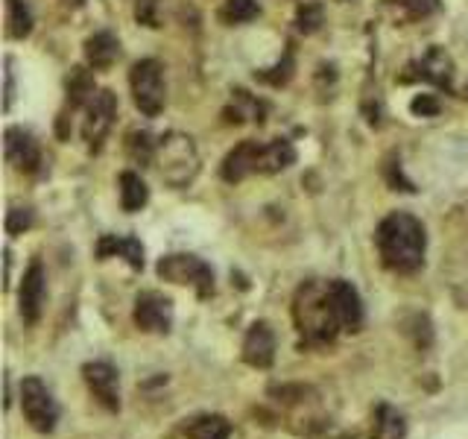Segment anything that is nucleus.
Wrapping results in <instances>:
<instances>
[{
    "instance_id": "f257e3e1",
    "label": "nucleus",
    "mask_w": 468,
    "mask_h": 439,
    "mask_svg": "<svg viewBox=\"0 0 468 439\" xmlns=\"http://www.w3.org/2000/svg\"><path fill=\"white\" fill-rule=\"evenodd\" d=\"M375 240H378V252L386 270L401 273V276L422 270L425 249H428V234H425L422 220H415L407 211H396L381 220Z\"/></svg>"
},
{
    "instance_id": "f03ea898",
    "label": "nucleus",
    "mask_w": 468,
    "mask_h": 439,
    "mask_svg": "<svg viewBox=\"0 0 468 439\" xmlns=\"http://www.w3.org/2000/svg\"><path fill=\"white\" fill-rule=\"evenodd\" d=\"M293 320H295V325H299L302 337L313 346L331 343V340L337 337V331L342 328L328 284H316V281L302 284L299 293H295Z\"/></svg>"
},
{
    "instance_id": "7ed1b4c3",
    "label": "nucleus",
    "mask_w": 468,
    "mask_h": 439,
    "mask_svg": "<svg viewBox=\"0 0 468 439\" xmlns=\"http://www.w3.org/2000/svg\"><path fill=\"white\" fill-rule=\"evenodd\" d=\"M153 164L158 167V173L167 185H173V188L190 185L196 179V173H200V153H196L193 138L182 135V132L161 135Z\"/></svg>"
},
{
    "instance_id": "20e7f679",
    "label": "nucleus",
    "mask_w": 468,
    "mask_h": 439,
    "mask_svg": "<svg viewBox=\"0 0 468 439\" xmlns=\"http://www.w3.org/2000/svg\"><path fill=\"white\" fill-rule=\"evenodd\" d=\"M129 85H132V100L141 114L156 117L164 109L167 88H164V70L156 59H141L129 70Z\"/></svg>"
},
{
    "instance_id": "39448f33",
    "label": "nucleus",
    "mask_w": 468,
    "mask_h": 439,
    "mask_svg": "<svg viewBox=\"0 0 468 439\" xmlns=\"http://www.w3.org/2000/svg\"><path fill=\"white\" fill-rule=\"evenodd\" d=\"M158 276L173 284H190L205 299L214 293V270L196 255H164L158 261Z\"/></svg>"
},
{
    "instance_id": "423d86ee",
    "label": "nucleus",
    "mask_w": 468,
    "mask_h": 439,
    "mask_svg": "<svg viewBox=\"0 0 468 439\" xmlns=\"http://www.w3.org/2000/svg\"><path fill=\"white\" fill-rule=\"evenodd\" d=\"M21 407H23L27 422L38 433H50L59 422V404L50 389H47V384L36 375L23 378V384H21Z\"/></svg>"
},
{
    "instance_id": "0eeeda50",
    "label": "nucleus",
    "mask_w": 468,
    "mask_h": 439,
    "mask_svg": "<svg viewBox=\"0 0 468 439\" xmlns=\"http://www.w3.org/2000/svg\"><path fill=\"white\" fill-rule=\"evenodd\" d=\"M114 114H117V97L114 91L103 88L97 91L91 100H88V109H85V120H82V138L91 150H100L111 124H114Z\"/></svg>"
},
{
    "instance_id": "6e6552de",
    "label": "nucleus",
    "mask_w": 468,
    "mask_h": 439,
    "mask_svg": "<svg viewBox=\"0 0 468 439\" xmlns=\"http://www.w3.org/2000/svg\"><path fill=\"white\" fill-rule=\"evenodd\" d=\"M135 325L141 331L167 334L173 325V302L156 290H146L135 299Z\"/></svg>"
},
{
    "instance_id": "1a4fd4ad",
    "label": "nucleus",
    "mask_w": 468,
    "mask_h": 439,
    "mask_svg": "<svg viewBox=\"0 0 468 439\" xmlns=\"http://www.w3.org/2000/svg\"><path fill=\"white\" fill-rule=\"evenodd\" d=\"M82 375H85V384L94 393V399L100 401L106 410H120V378H117V369L106 360H94V363H85L82 366Z\"/></svg>"
},
{
    "instance_id": "9d476101",
    "label": "nucleus",
    "mask_w": 468,
    "mask_h": 439,
    "mask_svg": "<svg viewBox=\"0 0 468 439\" xmlns=\"http://www.w3.org/2000/svg\"><path fill=\"white\" fill-rule=\"evenodd\" d=\"M4 150H6V161L21 173H36L41 167V150L27 129L9 126L4 135Z\"/></svg>"
},
{
    "instance_id": "9b49d317",
    "label": "nucleus",
    "mask_w": 468,
    "mask_h": 439,
    "mask_svg": "<svg viewBox=\"0 0 468 439\" xmlns=\"http://www.w3.org/2000/svg\"><path fill=\"white\" fill-rule=\"evenodd\" d=\"M44 299H47V273H44L41 261H33L30 270L23 273V281H21V316H23V323H30V325L38 323Z\"/></svg>"
},
{
    "instance_id": "f8f14e48",
    "label": "nucleus",
    "mask_w": 468,
    "mask_h": 439,
    "mask_svg": "<svg viewBox=\"0 0 468 439\" xmlns=\"http://www.w3.org/2000/svg\"><path fill=\"white\" fill-rule=\"evenodd\" d=\"M410 70H415V73H407L404 80L415 77V80H428V82L445 88V91H454V62L442 47H430L422 62L410 65Z\"/></svg>"
},
{
    "instance_id": "ddd939ff",
    "label": "nucleus",
    "mask_w": 468,
    "mask_h": 439,
    "mask_svg": "<svg viewBox=\"0 0 468 439\" xmlns=\"http://www.w3.org/2000/svg\"><path fill=\"white\" fill-rule=\"evenodd\" d=\"M328 290H331V299H334L342 328L357 331L363 323V302H360V293L354 290V284L346 278H334V281H328Z\"/></svg>"
},
{
    "instance_id": "4468645a",
    "label": "nucleus",
    "mask_w": 468,
    "mask_h": 439,
    "mask_svg": "<svg viewBox=\"0 0 468 439\" xmlns=\"http://www.w3.org/2000/svg\"><path fill=\"white\" fill-rule=\"evenodd\" d=\"M258 164H261V143L258 141H243L223 158L219 173H223L226 182H243L246 176L258 173Z\"/></svg>"
},
{
    "instance_id": "2eb2a0df",
    "label": "nucleus",
    "mask_w": 468,
    "mask_h": 439,
    "mask_svg": "<svg viewBox=\"0 0 468 439\" xmlns=\"http://www.w3.org/2000/svg\"><path fill=\"white\" fill-rule=\"evenodd\" d=\"M243 360L255 366V369H266L276 360V337L266 323H255L243 340Z\"/></svg>"
},
{
    "instance_id": "dca6fc26",
    "label": "nucleus",
    "mask_w": 468,
    "mask_h": 439,
    "mask_svg": "<svg viewBox=\"0 0 468 439\" xmlns=\"http://www.w3.org/2000/svg\"><path fill=\"white\" fill-rule=\"evenodd\" d=\"M97 255L100 258H111V255H120L126 258L132 270H143V246L138 237H114V234H106L100 237V243H97Z\"/></svg>"
},
{
    "instance_id": "f3484780",
    "label": "nucleus",
    "mask_w": 468,
    "mask_h": 439,
    "mask_svg": "<svg viewBox=\"0 0 468 439\" xmlns=\"http://www.w3.org/2000/svg\"><path fill=\"white\" fill-rule=\"evenodd\" d=\"M117 53H120V44H117V38L111 36V33H94L88 41H85V59H88V65L94 67V70H106V67H111L114 65V59H117Z\"/></svg>"
},
{
    "instance_id": "a211bd4d",
    "label": "nucleus",
    "mask_w": 468,
    "mask_h": 439,
    "mask_svg": "<svg viewBox=\"0 0 468 439\" xmlns=\"http://www.w3.org/2000/svg\"><path fill=\"white\" fill-rule=\"evenodd\" d=\"M295 161V150L293 143L284 138H276L269 143H261V164H258V173H281L290 164Z\"/></svg>"
},
{
    "instance_id": "6ab92c4d",
    "label": "nucleus",
    "mask_w": 468,
    "mask_h": 439,
    "mask_svg": "<svg viewBox=\"0 0 468 439\" xmlns=\"http://www.w3.org/2000/svg\"><path fill=\"white\" fill-rule=\"evenodd\" d=\"M150 200V188L143 185V179L135 173V170H123L120 173V205L123 211H141Z\"/></svg>"
},
{
    "instance_id": "aec40b11",
    "label": "nucleus",
    "mask_w": 468,
    "mask_h": 439,
    "mask_svg": "<svg viewBox=\"0 0 468 439\" xmlns=\"http://www.w3.org/2000/svg\"><path fill=\"white\" fill-rule=\"evenodd\" d=\"M263 112H266V106L261 103V100H255V97H249L246 91H234V103L223 112L226 114V124H243V117H252V120H263Z\"/></svg>"
},
{
    "instance_id": "412c9836",
    "label": "nucleus",
    "mask_w": 468,
    "mask_h": 439,
    "mask_svg": "<svg viewBox=\"0 0 468 439\" xmlns=\"http://www.w3.org/2000/svg\"><path fill=\"white\" fill-rule=\"evenodd\" d=\"M6 33L12 38H27L33 33V12L27 0H6Z\"/></svg>"
},
{
    "instance_id": "4be33fe9",
    "label": "nucleus",
    "mask_w": 468,
    "mask_h": 439,
    "mask_svg": "<svg viewBox=\"0 0 468 439\" xmlns=\"http://www.w3.org/2000/svg\"><path fill=\"white\" fill-rule=\"evenodd\" d=\"M372 433H375V439H404L407 425H404V419H401L398 410H392L389 404H381Z\"/></svg>"
},
{
    "instance_id": "5701e85b",
    "label": "nucleus",
    "mask_w": 468,
    "mask_h": 439,
    "mask_svg": "<svg viewBox=\"0 0 468 439\" xmlns=\"http://www.w3.org/2000/svg\"><path fill=\"white\" fill-rule=\"evenodd\" d=\"M97 91H94V77L91 70L85 67H73L70 77H67V103L70 106H82L85 100H91Z\"/></svg>"
},
{
    "instance_id": "b1692460",
    "label": "nucleus",
    "mask_w": 468,
    "mask_h": 439,
    "mask_svg": "<svg viewBox=\"0 0 468 439\" xmlns=\"http://www.w3.org/2000/svg\"><path fill=\"white\" fill-rule=\"evenodd\" d=\"M261 15L258 0H226L223 9H219V21L234 27V23H249Z\"/></svg>"
},
{
    "instance_id": "393cba45",
    "label": "nucleus",
    "mask_w": 468,
    "mask_h": 439,
    "mask_svg": "<svg viewBox=\"0 0 468 439\" xmlns=\"http://www.w3.org/2000/svg\"><path fill=\"white\" fill-rule=\"evenodd\" d=\"M185 430L190 439H229V433H232V428L223 416H202L193 425H187Z\"/></svg>"
},
{
    "instance_id": "a878e982",
    "label": "nucleus",
    "mask_w": 468,
    "mask_h": 439,
    "mask_svg": "<svg viewBox=\"0 0 468 439\" xmlns=\"http://www.w3.org/2000/svg\"><path fill=\"white\" fill-rule=\"evenodd\" d=\"M325 23V9L322 4H316V0H305V4L299 6V12H295V27H299V33L310 36L316 33L319 27Z\"/></svg>"
},
{
    "instance_id": "bb28decb",
    "label": "nucleus",
    "mask_w": 468,
    "mask_h": 439,
    "mask_svg": "<svg viewBox=\"0 0 468 439\" xmlns=\"http://www.w3.org/2000/svg\"><path fill=\"white\" fill-rule=\"evenodd\" d=\"M126 146H129V156H132L138 164H153V161H156V146H158V141H156L150 132H132L129 141H126Z\"/></svg>"
},
{
    "instance_id": "cd10ccee",
    "label": "nucleus",
    "mask_w": 468,
    "mask_h": 439,
    "mask_svg": "<svg viewBox=\"0 0 468 439\" xmlns=\"http://www.w3.org/2000/svg\"><path fill=\"white\" fill-rule=\"evenodd\" d=\"M255 77H258L261 82H269V85H284V82L293 77V53L287 50L284 62H278L276 67H269V70H261V73H255Z\"/></svg>"
},
{
    "instance_id": "c85d7f7f",
    "label": "nucleus",
    "mask_w": 468,
    "mask_h": 439,
    "mask_svg": "<svg viewBox=\"0 0 468 439\" xmlns=\"http://www.w3.org/2000/svg\"><path fill=\"white\" fill-rule=\"evenodd\" d=\"M33 226V211L30 208H12L6 214V232L9 234H23Z\"/></svg>"
},
{
    "instance_id": "c756f323",
    "label": "nucleus",
    "mask_w": 468,
    "mask_h": 439,
    "mask_svg": "<svg viewBox=\"0 0 468 439\" xmlns=\"http://www.w3.org/2000/svg\"><path fill=\"white\" fill-rule=\"evenodd\" d=\"M396 4L407 12V18H428L439 9V0H396Z\"/></svg>"
},
{
    "instance_id": "7c9ffc66",
    "label": "nucleus",
    "mask_w": 468,
    "mask_h": 439,
    "mask_svg": "<svg viewBox=\"0 0 468 439\" xmlns=\"http://www.w3.org/2000/svg\"><path fill=\"white\" fill-rule=\"evenodd\" d=\"M386 182L392 185V190H407V193H413V190H415V188H413V182L404 176L401 161H396V158H389V161H386Z\"/></svg>"
},
{
    "instance_id": "2f4dec72",
    "label": "nucleus",
    "mask_w": 468,
    "mask_h": 439,
    "mask_svg": "<svg viewBox=\"0 0 468 439\" xmlns=\"http://www.w3.org/2000/svg\"><path fill=\"white\" fill-rule=\"evenodd\" d=\"M135 18L143 27H158V0H135Z\"/></svg>"
},
{
    "instance_id": "473e14b6",
    "label": "nucleus",
    "mask_w": 468,
    "mask_h": 439,
    "mask_svg": "<svg viewBox=\"0 0 468 439\" xmlns=\"http://www.w3.org/2000/svg\"><path fill=\"white\" fill-rule=\"evenodd\" d=\"M410 112L415 117H436L439 114V100H436L433 94H418V97H413Z\"/></svg>"
},
{
    "instance_id": "72a5a7b5",
    "label": "nucleus",
    "mask_w": 468,
    "mask_h": 439,
    "mask_svg": "<svg viewBox=\"0 0 468 439\" xmlns=\"http://www.w3.org/2000/svg\"><path fill=\"white\" fill-rule=\"evenodd\" d=\"M12 97H15V77H12V67L6 62V97H4V106H12Z\"/></svg>"
},
{
    "instance_id": "f704fd0d",
    "label": "nucleus",
    "mask_w": 468,
    "mask_h": 439,
    "mask_svg": "<svg viewBox=\"0 0 468 439\" xmlns=\"http://www.w3.org/2000/svg\"><path fill=\"white\" fill-rule=\"evenodd\" d=\"M67 4H73V6H82V0H67Z\"/></svg>"
}]
</instances>
